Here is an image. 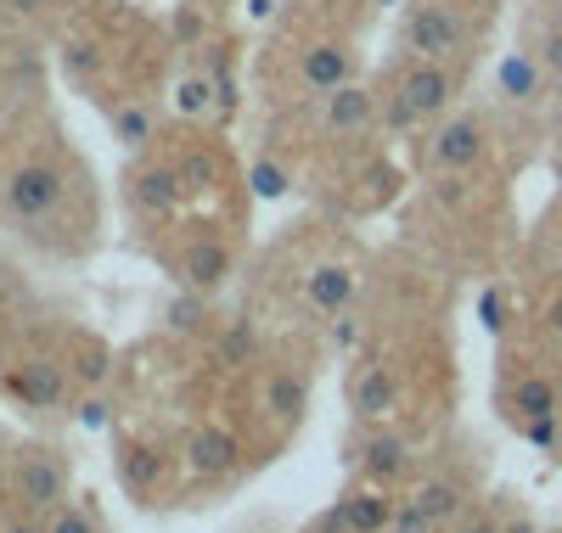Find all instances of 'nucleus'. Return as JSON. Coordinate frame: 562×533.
Here are the masks:
<instances>
[{
  "label": "nucleus",
  "mask_w": 562,
  "mask_h": 533,
  "mask_svg": "<svg viewBox=\"0 0 562 533\" xmlns=\"http://www.w3.org/2000/svg\"><path fill=\"white\" fill-rule=\"evenodd\" d=\"M467 39H473V29H467V18L456 7H439V0H428V7H411L405 18V52L416 63H450L467 52Z\"/></svg>",
  "instance_id": "f257e3e1"
},
{
  "label": "nucleus",
  "mask_w": 562,
  "mask_h": 533,
  "mask_svg": "<svg viewBox=\"0 0 562 533\" xmlns=\"http://www.w3.org/2000/svg\"><path fill=\"white\" fill-rule=\"evenodd\" d=\"M12 500L29 517H52L57 506H68V466L57 450H23L12 461Z\"/></svg>",
  "instance_id": "f03ea898"
},
{
  "label": "nucleus",
  "mask_w": 562,
  "mask_h": 533,
  "mask_svg": "<svg viewBox=\"0 0 562 533\" xmlns=\"http://www.w3.org/2000/svg\"><path fill=\"white\" fill-rule=\"evenodd\" d=\"M484 152H490V129H484V118H473V113L445 118V124L434 129V140H428V163L445 169V174L473 169Z\"/></svg>",
  "instance_id": "7ed1b4c3"
},
{
  "label": "nucleus",
  "mask_w": 562,
  "mask_h": 533,
  "mask_svg": "<svg viewBox=\"0 0 562 533\" xmlns=\"http://www.w3.org/2000/svg\"><path fill=\"white\" fill-rule=\"evenodd\" d=\"M63 203V174L52 163H23L12 180H7V208L23 219V225H40L52 219Z\"/></svg>",
  "instance_id": "20e7f679"
},
{
  "label": "nucleus",
  "mask_w": 562,
  "mask_h": 533,
  "mask_svg": "<svg viewBox=\"0 0 562 533\" xmlns=\"http://www.w3.org/2000/svg\"><path fill=\"white\" fill-rule=\"evenodd\" d=\"M400 95H405V107L416 113V124H428L439 113H450L456 102V73L445 63H411L405 79H400Z\"/></svg>",
  "instance_id": "39448f33"
},
{
  "label": "nucleus",
  "mask_w": 562,
  "mask_h": 533,
  "mask_svg": "<svg viewBox=\"0 0 562 533\" xmlns=\"http://www.w3.org/2000/svg\"><path fill=\"white\" fill-rule=\"evenodd\" d=\"M389 517H394V500L378 495V489H355L338 500V511L326 517L321 528L326 533H389Z\"/></svg>",
  "instance_id": "423d86ee"
},
{
  "label": "nucleus",
  "mask_w": 562,
  "mask_h": 533,
  "mask_svg": "<svg viewBox=\"0 0 562 533\" xmlns=\"http://www.w3.org/2000/svg\"><path fill=\"white\" fill-rule=\"evenodd\" d=\"M299 79L310 84V90H338V84H349L355 79V52L349 45H338V39H321V45H310V52L299 57Z\"/></svg>",
  "instance_id": "0eeeda50"
},
{
  "label": "nucleus",
  "mask_w": 562,
  "mask_h": 533,
  "mask_svg": "<svg viewBox=\"0 0 562 533\" xmlns=\"http://www.w3.org/2000/svg\"><path fill=\"white\" fill-rule=\"evenodd\" d=\"M130 203L147 214V219H164L175 203H180V174L164 169V163H147V169H135L130 174Z\"/></svg>",
  "instance_id": "6e6552de"
},
{
  "label": "nucleus",
  "mask_w": 562,
  "mask_h": 533,
  "mask_svg": "<svg viewBox=\"0 0 562 533\" xmlns=\"http://www.w3.org/2000/svg\"><path fill=\"white\" fill-rule=\"evenodd\" d=\"M371 113H378V107H371V95H366L355 79L321 95V118H326V129H333V135H355V129H366Z\"/></svg>",
  "instance_id": "1a4fd4ad"
},
{
  "label": "nucleus",
  "mask_w": 562,
  "mask_h": 533,
  "mask_svg": "<svg viewBox=\"0 0 562 533\" xmlns=\"http://www.w3.org/2000/svg\"><path fill=\"white\" fill-rule=\"evenodd\" d=\"M394 399H400V382H394V371H389V365H366V371H360V382H355V394H349V405H355V416H360V421L389 416V410H394Z\"/></svg>",
  "instance_id": "9d476101"
},
{
  "label": "nucleus",
  "mask_w": 562,
  "mask_h": 533,
  "mask_svg": "<svg viewBox=\"0 0 562 533\" xmlns=\"http://www.w3.org/2000/svg\"><path fill=\"white\" fill-rule=\"evenodd\" d=\"M259 394H265V410H270L276 421H299L304 405H310V382L293 376V371H270Z\"/></svg>",
  "instance_id": "9b49d317"
},
{
  "label": "nucleus",
  "mask_w": 562,
  "mask_h": 533,
  "mask_svg": "<svg viewBox=\"0 0 562 533\" xmlns=\"http://www.w3.org/2000/svg\"><path fill=\"white\" fill-rule=\"evenodd\" d=\"M180 275L198 286V293H214V286L231 275V248L225 241H198L192 253H186V264H180Z\"/></svg>",
  "instance_id": "f8f14e48"
},
{
  "label": "nucleus",
  "mask_w": 562,
  "mask_h": 533,
  "mask_svg": "<svg viewBox=\"0 0 562 533\" xmlns=\"http://www.w3.org/2000/svg\"><path fill=\"white\" fill-rule=\"evenodd\" d=\"M12 387H18V399H23V405L52 410V405L63 399V371H57L52 360H34V365H23V371L12 376Z\"/></svg>",
  "instance_id": "ddd939ff"
},
{
  "label": "nucleus",
  "mask_w": 562,
  "mask_h": 533,
  "mask_svg": "<svg viewBox=\"0 0 562 533\" xmlns=\"http://www.w3.org/2000/svg\"><path fill=\"white\" fill-rule=\"evenodd\" d=\"M411 500L422 506V517H428L434 528H445V522H456V517L467 511V495H461V483H450V477H434V483H422V489H416Z\"/></svg>",
  "instance_id": "4468645a"
},
{
  "label": "nucleus",
  "mask_w": 562,
  "mask_h": 533,
  "mask_svg": "<svg viewBox=\"0 0 562 533\" xmlns=\"http://www.w3.org/2000/svg\"><path fill=\"white\" fill-rule=\"evenodd\" d=\"M186 455H192V472H225L231 461H237V439H231L225 427H203Z\"/></svg>",
  "instance_id": "2eb2a0df"
},
{
  "label": "nucleus",
  "mask_w": 562,
  "mask_h": 533,
  "mask_svg": "<svg viewBox=\"0 0 562 533\" xmlns=\"http://www.w3.org/2000/svg\"><path fill=\"white\" fill-rule=\"evenodd\" d=\"M304 293H310V304H315V309H333V315H338V309L349 304V293H355V275H349L344 264H326V270H315V275H310Z\"/></svg>",
  "instance_id": "dca6fc26"
},
{
  "label": "nucleus",
  "mask_w": 562,
  "mask_h": 533,
  "mask_svg": "<svg viewBox=\"0 0 562 533\" xmlns=\"http://www.w3.org/2000/svg\"><path fill=\"white\" fill-rule=\"evenodd\" d=\"M540 57H506L501 63V95L506 102H535L540 95Z\"/></svg>",
  "instance_id": "f3484780"
},
{
  "label": "nucleus",
  "mask_w": 562,
  "mask_h": 533,
  "mask_svg": "<svg viewBox=\"0 0 562 533\" xmlns=\"http://www.w3.org/2000/svg\"><path fill=\"white\" fill-rule=\"evenodd\" d=\"M512 410H518V421H529V416H557V382L524 376L518 387H512Z\"/></svg>",
  "instance_id": "a211bd4d"
},
{
  "label": "nucleus",
  "mask_w": 562,
  "mask_h": 533,
  "mask_svg": "<svg viewBox=\"0 0 562 533\" xmlns=\"http://www.w3.org/2000/svg\"><path fill=\"white\" fill-rule=\"evenodd\" d=\"M405 461H411V455H405V444L394 439V432H378V439L366 444V472H371V477H400Z\"/></svg>",
  "instance_id": "6ab92c4d"
},
{
  "label": "nucleus",
  "mask_w": 562,
  "mask_h": 533,
  "mask_svg": "<svg viewBox=\"0 0 562 533\" xmlns=\"http://www.w3.org/2000/svg\"><path fill=\"white\" fill-rule=\"evenodd\" d=\"M113 129H119L124 147H135V152H140V147H153V135H158V129H153V113L140 107V102H124V107L113 113Z\"/></svg>",
  "instance_id": "aec40b11"
},
{
  "label": "nucleus",
  "mask_w": 562,
  "mask_h": 533,
  "mask_svg": "<svg viewBox=\"0 0 562 533\" xmlns=\"http://www.w3.org/2000/svg\"><path fill=\"white\" fill-rule=\"evenodd\" d=\"M175 174H180V191L203 197V191H214V180H220V163H214L209 152H192L186 163H175Z\"/></svg>",
  "instance_id": "412c9836"
},
{
  "label": "nucleus",
  "mask_w": 562,
  "mask_h": 533,
  "mask_svg": "<svg viewBox=\"0 0 562 533\" xmlns=\"http://www.w3.org/2000/svg\"><path fill=\"white\" fill-rule=\"evenodd\" d=\"M175 107L180 113H209L214 107V79H203V73H192V79H180V90H175Z\"/></svg>",
  "instance_id": "4be33fe9"
},
{
  "label": "nucleus",
  "mask_w": 562,
  "mask_h": 533,
  "mask_svg": "<svg viewBox=\"0 0 562 533\" xmlns=\"http://www.w3.org/2000/svg\"><path fill=\"white\" fill-rule=\"evenodd\" d=\"M45 533H102V528H97V511L90 506H57L52 522H45Z\"/></svg>",
  "instance_id": "5701e85b"
},
{
  "label": "nucleus",
  "mask_w": 562,
  "mask_h": 533,
  "mask_svg": "<svg viewBox=\"0 0 562 533\" xmlns=\"http://www.w3.org/2000/svg\"><path fill=\"white\" fill-rule=\"evenodd\" d=\"M119 477H124V483H135V489H147V483L158 477V455H147V450L119 455Z\"/></svg>",
  "instance_id": "b1692460"
},
{
  "label": "nucleus",
  "mask_w": 562,
  "mask_h": 533,
  "mask_svg": "<svg viewBox=\"0 0 562 533\" xmlns=\"http://www.w3.org/2000/svg\"><path fill=\"white\" fill-rule=\"evenodd\" d=\"M389 533H439L428 517H422L416 500H394V517H389Z\"/></svg>",
  "instance_id": "393cba45"
},
{
  "label": "nucleus",
  "mask_w": 562,
  "mask_h": 533,
  "mask_svg": "<svg viewBox=\"0 0 562 533\" xmlns=\"http://www.w3.org/2000/svg\"><path fill=\"white\" fill-rule=\"evenodd\" d=\"M220 354H225V365H243V360L254 354V331H248V326H231V331H225V349H220Z\"/></svg>",
  "instance_id": "a878e982"
},
{
  "label": "nucleus",
  "mask_w": 562,
  "mask_h": 533,
  "mask_svg": "<svg viewBox=\"0 0 562 533\" xmlns=\"http://www.w3.org/2000/svg\"><path fill=\"white\" fill-rule=\"evenodd\" d=\"M524 439L540 444V450H557V416H529L524 421Z\"/></svg>",
  "instance_id": "bb28decb"
},
{
  "label": "nucleus",
  "mask_w": 562,
  "mask_h": 533,
  "mask_svg": "<svg viewBox=\"0 0 562 533\" xmlns=\"http://www.w3.org/2000/svg\"><path fill=\"white\" fill-rule=\"evenodd\" d=\"M535 57H540V68H546V73H557V79H562V29H546V39H540V52H535Z\"/></svg>",
  "instance_id": "cd10ccee"
},
{
  "label": "nucleus",
  "mask_w": 562,
  "mask_h": 533,
  "mask_svg": "<svg viewBox=\"0 0 562 533\" xmlns=\"http://www.w3.org/2000/svg\"><path fill=\"white\" fill-rule=\"evenodd\" d=\"M254 191H265V197H281V191H288V174H281L276 163H259V169H254Z\"/></svg>",
  "instance_id": "c85d7f7f"
},
{
  "label": "nucleus",
  "mask_w": 562,
  "mask_h": 533,
  "mask_svg": "<svg viewBox=\"0 0 562 533\" xmlns=\"http://www.w3.org/2000/svg\"><path fill=\"white\" fill-rule=\"evenodd\" d=\"M456 533H501V522H495V517H467Z\"/></svg>",
  "instance_id": "c756f323"
},
{
  "label": "nucleus",
  "mask_w": 562,
  "mask_h": 533,
  "mask_svg": "<svg viewBox=\"0 0 562 533\" xmlns=\"http://www.w3.org/2000/svg\"><path fill=\"white\" fill-rule=\"evenodd\" d=\"M546 326H551V337H562V293L546 304Z\"/></svg>",
  "instance_id": "7c9ffc66"
},
{
  "label": "nucleus",
  "mask_w": 562,
  "mask_h": 533,
  "mask_svg": "<svg viewBox=\"0 0 562 533\" xmlns=\"http://www.w3.org/2000/svg\"><path fill=\"white\" fill-rule=\"evenodd\" d=\"M501 533H540V528H535L529 517H506V522H501Z\"/></svg>",
  "instance_id": "2f4dec72"
},
{
  "label": "nucleus",
  "mask_w": 562,
  "mask_h": 533,
  "mask_svg": "<svg viewBox=\"0 0 562 533\" xmlns=\"http://www.w3.org/2000/svg\"><path fill=\"white\" fill-rule=\"evenodd\" d=\"M175 326H198V304H180L175 309Z\"/></svg>",
  "instance_id": "473e14b6"
},
{
  "label": "nucleus",
  "mask_w": 562,
  "mask_h": 533,
  "mask_svg": "<svg viewBox=\"0 0 562 533\" xmlns=\"http://www.w3.org/2000/svg\"><path fill=\"white\" fill-rule=\"evenodd\" d=\"M7 7H12L18 18H34V12H40V0H7Z\"/></svg>",
  "instance_id": "72a5a7b5"
},
{
  "label": "nucleus",
  "mask_w": 562,
  "mask_h": 533,
  "mask_svg": "<svg viewBox=\"0 0 562 533\" xmlns=\"http://www.w3.org/2000/svg\"><path fill=\"white\" fill-rule=\"evenodd\" d=\"M7 533H45V528H40V522H34V517H23V522H12V528H7Z\"/></svg>",
  "instance_id": "f704fd0d"
},
{
  "label": "nucleus",
  "mask_w": 562,
  "mask_h": 533,
  "mask_svg": "<svg viewBox=\"0 0 562 533\" xmlns=\"http://www.w3.org/2000/svg\"><path fill=\"white\" fill-rule=\"evenodd\" d=\"M7 495H12V466L0 461V500H7Z\"/></svg>",
  "instance_id": "c9c22d12"
},
{
  "label": "nucleus",
  "mask_w": 562,
  "mask_h": 533,
  "mask_svg": "<svg viewBox=\"0 0 562 533\" xmlns=\"http://www.w3.org/2000/svg\"><path fill=\"white\" fill-rule=\"evenodd\" d=\"M461 7H473V12H490V7H501V0H461Z\"/></svg>",
  "instance_id": "e433bc0d"
},
{
  "label": "nucleus",
  "mask_w": 562,
  "mask_h": 533,
  "mask_svg": "<svg viewBox=\"0 0 562 533\" xmlns=\"http://www.w3.org/2000/svg\"><path fill=\"white\" fill-rule=\"evenodd\" d=\"M321 7H344V0H321Z\"/></svg>",
  "instance_id": "4c0bfd02"
},
{
  "label": "nucleus",
  "mask_w": 562,
  "mask_h": 533,
  "mask_svg": "<svg viewBox=\"0 0 562 533\" xmlns=\"http://www.w3.org/2000/svg\"><path fill=\"white\" fill-rule=\"evenodd\" d=\"M557 95H562V79H557Z\"/></svg>",
  "instance_id": "58836bf2"
},
{
  "label": "nucleus",
  "mask_w": 562,
  "mask_h": 533,
  "mask_svg": "<svg viewBox=\"0 0 562 533\" xmlns=\"http://www.w3.org/2000/svg\"><path fill=\"white\" fill-rule=\"evenodd\" d=\"M551 7H562V0H551Z\"/></svg>",
  "instance_id": "ea45409f"
}]
</instances>
